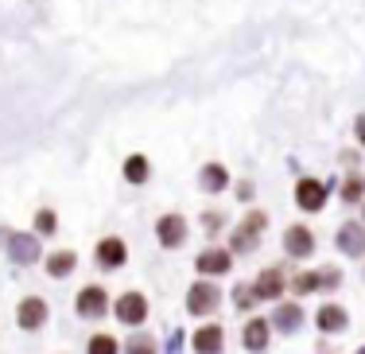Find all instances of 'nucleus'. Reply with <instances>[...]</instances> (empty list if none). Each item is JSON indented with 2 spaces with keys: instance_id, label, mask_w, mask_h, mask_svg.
Instances as JSON below:
<instances>
[{
  "instance_id": "nucleus-18",
  "label": "nucleus",
  "mask_w": 365,
  "mask_h": 354,
  "mask_svg": "<svg viewBox=\"0 0 365 354\" xmlns=\"http://www.w3.org/2000/svg\"><path fill=\"white\" fill-rule=\"evenodd\" d=\"M198 179H202V187H206V191H222V187H225V179H230V176H225V168H222V163H206V168H202V176H198Z\"/></svg>"
},
{
  "instance_id": "nucleus-26",
  "label": "nucleus",
  "mask_w": 365,
  "mask_h": 354,
  "mask_svg": "<svg viewBox=\"0 0 365 354\" xmlns=\"http://www.w3.org/2000/svg\"><path fill=\"white\" fill-rule=\"evenodd\" d=\"M233 300H237V308H253L257 304V292L253 288H237V292H233Z\"/></svg>"
},
{
  "instance_id": "nucleus-15",
  "label": "nucleus",
  "mask_w": 365,
  "mask_h": 354,
  "mask_svg": "<svg viewBox=\"0 0 365 354\" xmlns=\"http://www.w3.org/2000/svg\"><path fill=\"white\" fill-rule=\"evenodd\" d=\"M195 350L198 354H218L222 350V327H202V331H195Z\"/></svg>"
},
{
  "instance_id": "nucleus-11",
  "label": "nucleus",
  "mask_w": 365,
  "mask_h": 354,
  "mask_svg": "<svg viewBox=\"0 0 365 354\" xmlns=\"http://www.w3.org/2000/svg\"><path fill=\"white\" fill-rule=\"evenodd\" d=\"M198 273H206V276H222V273H230V253H225V249H206V253H198Z\"/></svg>"
},
{
  "instance_id": "nucleus-10",
  "label": "nucleus",
  "mask_w": 365,
  "mask_h": 354,
  "mask_svg": "<svg viewBox=\"0 0 365 354\" xmlns=\"http://www.w3.org/2000/svg\"><path fill=\"white\" fill-rule=\"evenodd\" d=\"M106 288H98V284H90V288H82L78 292V312L82 315H101L106 312Z\"/></svg>"
},
{
  "instance_id": "nucleus-9",
  "label": "nucleus",
  "mask_w": 365,
  "mask_h": 354,
  "mask_svg": "<svg viewBox=\"0 0 365 354\" xmlns=\"http://www.w3.org/2000/svg\"><path fill=\"white\" fill-rule=\"evenodd\" d=\"M125 257H128V249H125V241H120V238H101L98 241V261L106 265V269L125 265Z\"/></svg>"
},
{
  "instance_id": "nucleus-4",
  "label": "nucleus",
  "mask_w": 365,
  "mask_h": 354,
  "mask_svg": "<svg viewBox=\"0 0 365 354\" xmlns=\"http://www.w3.org/2000/svg\"><path fill=\"white\" fill-rule=\"evenodd\" d=\"M338 249H342V253H365V226L361 222H342V226H338Z\"/></svg>"
},
{
  "instance_id": "nucleus-12",
  "label": "nucleus",
  "mask_w": 365,
  "mask_h": 354,
  "mask_svg": "<svg viewBox=\"0 0 365 354\" xmlns=\"http://www.w3.org/2000/svg\"><path fill=\"white\" fill-rule=\"evenodd\" d=\"M253 292H257V300H276L284 292V273L280 269H264L257 276V288Z\"/></svg>"
},
{
  "instance_id": "nucleus-27",
  "label": "nucleus",
  "mask_w": 365,
  "mask_h": 354,
  "mask_svg": "<svg viewBox=\"0 0 365 354\" xmlns=\"http://www.w3.org/2000/svg\"><path fill=\"white\" fill-rule=\"evenodd\" d=\"M358 141H361V144H365V113H361V117H358Z\"/></svg>"
},
{
  "instance_id": "nucleus-20",
  "label": "nucleus",
  "mask_w": 365,
  "mask_h": 354,
  "mask_svg": "<svg viewBox=\"0 0 365 354\" xmlns=\"http://www.w3.org/2000/svg\"><path fill=\"white\" fill-rule=\"evenodd\" d=\"M125 179H128V183H144V179H148V160L144 156H128Z\"/></svg>"
},
{
  "instance_id": "nucleus-24",
  "label": "nucleus",
  "mask_w": 365,
  "mask_h": 354,
  "mask_svg": "<svg viewBox=\"0 0 365 354\" xmlns=\"http://www.w3.org/2000/svg\"><path fill=\"white\" fill-rule=\"evenodd\" d=\"M90 354H117V339H113V335H93Z\"/></svg>"
},
{
  "instance_id": "nucleus-25",
  "label": "nucleus",
  "mask_w": 365,
  "mask_h": 354,
  "mask_svg": "<svg viewBox=\"0 0 365 354\" xmlns=\"http://www.w3.org/2000/svg\"><path fill=\"white\" fill-rule=\"evenodd\" d=\"M36 226H39V234H51V230L58 226V222H55V211H39V214H36Z\"/></svg>"
},
{
  "instance_id": "nucleus-21",
  "label": "nucleus",
  "mask_w": 365,
  "mask_h": 354,
  "mask_svg": "<svg viewBox=\"0 0 365 354\" xmlns=\"http://www.w3.org/2000/svg\"><path fill=\"white\" fill-rule=\"evenodd\" d=\"M125 354H155L152 335H133V339L125 343Z\"/></svg>"
},
{
  "instance_id": "nucleus-7",
  "label": "nucleus",
  "mask_w": 365,
  "mask_h": 354,
  "mask_svg": "<svg viewBox=\"0 0 365 354\" xmlns=\"http://www.w3.org/2000/svg\"><path fill=\"white\" fill-rule=\"evenodd\" d=\"M295 203H299L303 211H323V203H327V187L319 183V179H303V183L295 187Z\"/></svg>"
},
{
  "instance_id": "nucleus-22",
  "label": "nucleus",
  "mask_w": 365,
  "mask_h": 354,
  "mask_svg": "<svg viewBox=\"0 0 365 354\" xmlns=\"http://www.w3.org/2000/svg\"><path fill=\"white\" fill-rule=\"evenodd\" d=\"M292 288L299 292V296H307V292H315V288H323V284H319V273H299L292 280Z\"/></svg>"
},
{
  "instance_id": "nucleus-6",
  "label": "nucleus",
  "mask_w": 365,
  "mask_h": 354,
  "mask_svg": "<svg viewBox=\"0 0 365 354\" xmlns=\"http://www.w3.org/2000/svg\"><path fill=\"white\" fill-rule=\"evenodd\" d=\"M16 319H20V327H24V331H36V327L47 323V304H43L39 296L20 300V312H16Z\"/></svg>"
},
{
  "instance_id": "nucleus-3",
  "label": "nucleus",
  "mask_w": 365,
  "mask_h": 354,
  "mask_svg": "<svg viewBox=\"0 0 365 354\" xmlns=\"http://www.w3.org/2000/svg\"><path fill=\"white\" fill-rule=\"evenodd\" d=\"M155 234H160V246L175 249V246H182V238H187V222H182L179 214H163V218L155 222Z\"/></svg>"
},
{
  "instance_id": "nucleus-5",
  "label": "nucleus",
  "mask_w": 365,
  "mask_h": 354,
  "mask_svg": "<svg viewBox=\"0 0 365 354\" xmlns=\"http://www.w3.org/2000/svg\"><path fill=\"white\" fill-rule=\"evenodd\" d=\"M117 319H125V323H144L148 319V300L140 292H125V296L117 300Z\"/></svg>"
},
{
  "instance_id": "nucleus-14",
  "label": "nucleus",
  "mask_w": 365,
  "mask_h": 354,
  "mask_svg": "<svg viewBox=\"0 0 365 354\" xmlns=\"http://www.w3.org/2000/svg\"><path fill=\"white\" fill-rule=\"evenodd\" d=\"M241 339H245L249 350H264L268 347V319H249Z\"/></svg>"
},
{
  "instance_id": "nucleus-16",
  "label": "nucleus",
  "mask_w": 365,
  "mask_h": 354,
  "mask_svg": "<svg viewBox=\"0 0 365 354\" xmlns=\"http://www.w3.org/2000/svg\"><path fill=\"white\" fill-rule=\"evenodd\" d=\"M315 323L323 327V331H342V327H346V312L338 304H323V308H319V315H315Z\"/></svg>"
},
{
  "instance_id": "nucleus-17",
  "label": "nucleus",
  "mask_w": 365,
  "mask_h": 354,
  "mask_svg": "<svg viewBox=\"0 0 365 354\" xmlns=\"http://www.w3.org/2000/svg\"><path fill=\"white\" fill-rule=\"evenodd\" d=\"M74 265H78V257L71 253V249H58V253H51V257H47V273H51V276H66V273H74Z\"/></svg>"
},
{
  "instance_id": "nucleus-8",
  "label": "nucleus",
  "mask_w": 365,
  "mask_h": 354,
  "mask_svg": "<svg viewBox=\"0 0 365 354\" xmlns=\"http://www.w3.org/2000/svg\"><path fill=\"white\" fill-rule=\"evenodd\" d=\"M284 249H288L292 257H307L311 249H315V234H311L307 226H292L288 234H284Z\"/></svg>"
},
{
  "instance_id": "nucleus-2",
  "label": "nucleus",
  "mask_w": 365,
  "mask_h": 354,
  "mask_svg": "<svg viewBox=\"0 0 365 354\" xmlns=\"http://www.w3.org/2000/svg\"><path fill=\"white\" fill-rule=\"evenodd\" d=\"M264 214L260 211H253L245 218V226L237 230V234H233V253H249V249H257V241H260V230H264Z\"/></svg>"
},
{
  "instance_id": "nucleus-28",
  "label": "nucleus",
  "mask_w": 365,
  "mask_h": 354,
  "mask_svg": "<svg viewBox=\"0 0 365 354\" xmlns=\"http://www.w3.org/2000/svg\"><path fill=\"white\" fill-rule=\"evenodd\" d=\"M358 354H365V347H361V350H358Z\"/></svg>"
},
{
  "instance_id": "nucleus-1",
  "label": "nucleus",
  "mask_w": 365,
  "mask_h": 354,
  "mask_svg": "<svg viewBox=\"0 0 365 354\" xmlns=\"http://www.w3.org/2000/svg\"><path fill=\"white\" fill-rule=\"evenodd\" d=\"M218 284H206V280H198V284H190V292H187V308H190V315H210L214 308H218Z\"/></svg>"
},
{
  "instance_id": "nucleus-13",
  "label": "nucleus",
  "mask_w": 365,
  "mask_h": 354,
  "mask_svg": "<svg viewBox=\"0 0 365 354\" xmlns=\"http://www.w3.org/2000/svg\"><path fill=\"white\" fill-rule=\"evenodd\" d=\"M8 246H12V257H16L20 265L39 261V241H36V238H28V234H12V238H8Z\"/></svg>"
},
{
  "instance_id": "nucleus-23",
  "label": "nucleus",
  "mask_w": 365,
  "mask_h": 354,
  "mask_svg": "<svg viewBox=\"0 0 365 354\" xmlns=\"http://www.w3.org/2000/svg\"><path fill=\"white\" fill-rule=\"evenodd\" d=\"M361 191H365V179H361V176H350V179L342 183V198H346V203H358Z\"/></svg>"
},
{
  "instance_id": "nucleus-19",
  "label": "nucleus",
  "mask_w": 365,
  "mask_h": 354,
  "mask_svg": "<svg viewBox=\"0 0 365 354\" xmlns=\"http://www.w3.org/2000/svg\"><path fill=\"white\" fill-rule=\"evenodd\" d=\"M299 308L295 304H284L280 312H276V327H280V331H295V327H299Z\"/></svg>"
}]
</instances>
